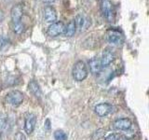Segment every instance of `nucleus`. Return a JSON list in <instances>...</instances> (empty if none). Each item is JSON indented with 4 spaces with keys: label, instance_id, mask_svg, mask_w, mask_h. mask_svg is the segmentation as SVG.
I'll list each match as a JSON object with an SVG mask.
<instances>
[{
    "label": "nucleus",
    "instance_id": "1",
    "mask_svg": "<svg viewBox=\"0 0 149 140\" xmlns=\"http://www.w3.org/2000/svg\"><path fill=\"white\" fill-rule=\"evenodd\" d=\"M73 78L77 81H82L88 77V69L86 64L83 61H77L74 64L72 70Z\"/></svg>",
    "mask_w": 149,
    "mask_h": 140
},
{
    "label": "nucleus",
    "instance_id": "2",
    "mask_svg": "<svg viewBox=\"0 0 149 140\" xmlns=\"http://www.w3.org/2000/svg\"><path fill=\"white\" fill-rule=\"evenodd\" d=\"M101 9L104 17L108 22H113L115 19V11L113 4L110 0H102L101 1Z\"/></svg>",
    "mask_w": 149,
    "mask_h": 140
},
{
    "label": "nucleus",
    "instance_id": "3",
    "mask_svg": "<svg viewBox=\"0 0 149 140\" xmlns=\"http://www.w3.org/2000/svg\"><path fill=\"white\" fill-rule=\"evenodd\" d=\"M106 40L112 45H119L123 40L122 33L116 28H110L106 32Z\"/></svg>",
    "mask_w": 149,
    "mask_h": 140
},
{
    "label": "nucleus",
    "instance_id": "4",
    "mask_svg": "<svg viewBox=\"0 0 149 140\" xmlns=\"http://www.w3.org/2000/svg\"><path fill=\"white\" fill-rule=\"evenodd\" d=\"M6 101L8 105L13 106H20L23 101V93L21 91L13 90L9 92L6 96Z\"/></svg>",
    "mask_w": 149,
    "mask_h": 140
},
{
    "label": "nucleus",
    "instance_id": "5",
    "mask_svg": "<svg viewBox=\"0 0 149 140\" xmlns=\"http://www.w3.org/2000/svg\"><path fill=\"white\" fill-rule=\"evenodd\" d=\"M64 24L63 22H54L48 28V35L49 36H57L64 32Z\"/></svg>",
    "mask_w": 149,
    "mask_h": 140
},
{
    "label": "nucleus",
    "instance_id": "6",
    "mask_svg": "<svg viewBox=\"0 0 149 140\" xmlns=\"http://www.w3.org/2000/svg\"><path fill=\"white\" fill-rule=\"evenodd\" d=\"M112 109H113V106H112L111 104H108V103H101V104H98L94 108L95 113L99 117L107 116L112 112Z\"/></svg>",
    "mask_w": 149,
    "mask_h": 140
},
{
    "label": "nucleus",
    "instance_id": "7",
    "mask_svg": "<svg viewBox=\"0 0 149 140\" xmlns=\"http://www.w3.org/2000/svg\"><path fill=\"white\" fill-rule=\"evenodd\" d=\"M101 60V64H102V67H107L112 64V62L115 60V54L114 52L109 49H106L104 50L102 55Z\"/></svg>",
    "mask_w": 149,
    "mask_h": 140
},
{
    "label": "nucleus",
    "instance_id": "8",
    "mask_svg": "<svg viewBox=\"0 0 149 140\" xmlns=\"http://www.w3.org/2000/svg\"><path fill=\"white\" fill-rule=\"evenodd\" d=\"M22 14H23V9H22V6L21 4H17L15 6H13L11 8V11H10L12 23L22 22Z\"/></svg>",
    "mask_w": 149,
    "mask_h": 140
},
{
    "label": "nucleus",
    "instance_id": "9",
    "mask_svg": "<svg viewBox=\"0 0 149 140\" xmlns=\"http://www.w3.org/2000/svg\"><path fill=\"white\" fill-rule=\"evenodd\" d=\"M36 117L34 114H30L25 119L24 123V131L27 134H31L36 128Z\"/></svg>",
    "mask_w": 149,
    "mask_h": 140
},
{
    "label": "nucleus",
    "instance_id": "10",
    "mask_svg": "<svg viewBox=\"0 0 149 140\" xmlns=\"http://www.w3.org/2000/svg\"><path fill=\"white\" fill-rule=\"evenodd\" d=\"M114 127L116 130L120 131H126L129 130L132 127V121L128 118H122V119H118L114 121Z\"/></svg>",
    "mask_w": 149,
    "mask_h": 140
},
{
    "label": "nucleus",
    "instance_id": "11",
    "mask_svg": "<svg viewBox=\"0 0 149 140\" xmlns=\"http://www.w3.org/2000/svg\"><path fill=\"white\" fill-rule=\"evenodd\" d=\"M44 18L46 22H54L57 20V12L52 6H47L44 8Z\"/></svg>",
    "mask_w": 149,
    "mask_h": 140
},
{
    "label": "nucleus",
    "instance_id": "12",
    "mask_svg": "<svg viewBox=\"0 0 149 140\" xmlns=\"http://www.w3.org/2000/svg\"><path fill=\"white\" fill-rule=\"evenodd\" d=\"M88 66H90V70L92 74L100 73L102 68V64H101V60L97 57H93L88 61Z\"/></svg>",
    "mask_w": 149,
    "mask_h": 140
},
{
    "label": "nucleus",
    "instance_id": "13",
    "mask_svg": "<svg viewBox=\"0 0 149 140\" xmlns=\"http://www.w3.org/2000/svg\"><path fill=\"white\" fill-rule=\"evenodd\" d=\"M28 89H29V91L34 94L36 98H41L42 96V91L40 89V86L39 84L37 83L36 80H31L28 84Z\"/></svg>",
    "mask_w": 149,
    "mask_h": 140
},
{
    "label": "nucleus",
    "instance_id": "14",
    "mask_svg": "<svg viewBox=\"0 0 149 140\" xmlns=\"http://www.w3.org/2000/svg\"><path fill=\"white\" fill-rule=\"evenodd\" d=\"M77 31V26H76V23H74V21H70L68 23H67V25L64 27V32H63V34L70 37V36H73L74 35V33H76Z\"/></svg>",
    "mask_w": 149,
    "mask_h": 140
},
{
    "label": "nucleus",
    "instance_id": "15",
    "mask_svg": "<svg viewBox=\"0 0 149 140\" xmlns=\"http://www.w3.org/2000/svg\"><path fill=\"white\" fill-rule=\"evenodd\" d=\"M74 23H76V26L77 28H79V30H82L83 28H85L87 26V23H88V21H86V18L82 16V15H77L74 19Z\"/></svg>",
    "mask_w": 149,
    "mask_h": 140
},
{
    "label": "nucleus",
    "instance_id": "16",
    "mask_svg": "<svg viewBox=\"0 0 149 140\" xmlns=\"http://www.w3.org/2000/svg\"><path fill=\"white\" fill-rule=\"evenodd\" d=\"M12 28H13L14 33H16L17 35H21L23 33V31H24L25 26L22 23V22H20L12 23Z\"/></svg>",
    "mask_w": 149,
    "mask_h": 140
},
{
    "label": "nucleus",
    "instance_id": "17",
    "mask_svg": "<svg viewBox=\"0 0 149 140\" xmlns=\"http://www.w3.org/2000/svg\"><path fill=\"white\" fill-rule=\"evenodd\" d=\"M55 140H67V134L63 130H56L54 132Z\"/></svg>",
    "mask_w": 149,
    "mask_h": 140
},
{
    "label": "nucleus",
    "instance_id": "18",
    "mask_svg": "<svg viewBox=\"0 0 149 140\" xmlns=\"http://www.w3.org/2000/svg\"><path fill=\"white\" fill-rule=\"evenodd\" d=\"M7 127V118L3 114H0V131H3Z\"/></svg>",
    "mask_w": 149,
    "mask_h": 140
},
{
    "label": "nucleus",
    "instance_id": "19",
    "mask_svg": "<svg viewBox=\"0 0 149 140\" xmlns=\"http://www.w3.org/2000/svg\"><path fill=\"white\" fill-rule=\"evenodd\" d=\"M8 44V39L7 38V37L4 36H0V49L5 48Z\"/></svg>",
    "mask_w": 149,
    "mask_h": 140
},
{
    "label": "nucleus",
    "instance_id": "20",
    "mask_svg": "<svg viewBox=\"0 0 149 140\" xmlns=\"http://www.w3.org/2000/svg\"><path fill=\"white\" fill-rule=\"evenodd\" d=\"M14 140H26V137L22 133L18 132L15 135H14Z\"/></svg>",
    "mask_w": 149,
    "mask_h": 140
},
{
    "label": "nucleus",
    "instance_id": "21",
    "mask_svg": "<svg viewBox=\"0 0 149 140\" xmlns=\"http://www.w3.org/2000/svg\"><path fill=\"white\" fill-rule=\"evenodd\" d=\"M118 134H109L108 136L106 137L105 140H116V138H118Z\"/></svg>",
    "mask_w": 149,
    "mask_h": 140
},
{
    "label": "nucleus",
    "instance_id": "22",
    "mask_svg": "<svg viewBox=\"0 0 149 140\" xmlns=\"http://www.w3.org/2000/svg\"><path fill=\"white\" fill-rule=\"evenodd\" d=\"M45 128H47V130H49L50 129V121L49 120H46L45 121Z\"/></svg>",
    "mask_w": 149,
    "mask_h": 140
},
{
    "label": "nucleus",
    "instance_id": "23",
    "mask_svg": "<svg viewBox=\"0 0 149 140\" xmlns=\"http://www.w3.org/2000/svg\"><path fill=\"white\" fill-rule=\"evenodd\" d=\"M4 18H5V16H4V12L0 9V22H2L3 20H4Z\"/></svg>",
    "mask_w": 149,
    "mask_h": 140
},
{
    "label": "nucleus",
    "instance_id": "24",
    "mask_svg": "<svg viewBox=\"0 0 149 140\" xmlns=\"http://www.w3.org/2000/svg\"><path fill=\"white\" fill-rule=\"evenodd\" d=\"M42 2L44 3H48V4H51V3H54L55 0H41Z\"/></svg>",
    "mask_w": 149,
    "mask_h": 140
}]
</instances>
